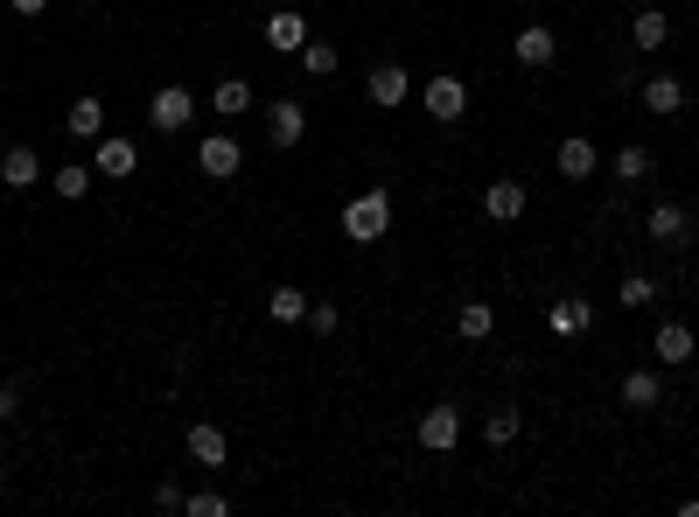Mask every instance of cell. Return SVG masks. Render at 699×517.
I'll return each instance as SVG.
<instances>
[{
  "label": "cell",
  "instance_id": "1",
  "mask_svg": "<svg viewBox=\"0 0 699 517\" xmlns=\"http://www.w3.org/2000/svg\"><path fill=\"white\" fill-rule=\"evenodd\" d=\"M392 232V189H357L343 203V238L350 245H377Z\"/></svg>",
  "mask_w": 699,
  "mask_h": 517
},
{
  "label": "cell",
  "instance_id": "2",
  "mask_svg": "<svg viewBox=\"0 0 699 517\" xmlns=\"http://www.w3.org/2000/svg\"><path fill=\"white\" fill-rule=\"evenodd\" d=\"M91 168H99L105 182H126V176H140V147L126 141V133H99V141H91Z\"/></svg>",
  "mask_w": 699,
  "mask_h": 517
},
{
  "label": "cell",
  "instance_id": "3",
  "mask_svg": "<svg viewBox=\"0 0 699 517\" xmlns=\"http://www.w3.org/2000/svg\"><path fill=\"white\" fill-rule=\"evenodd\" d=\"M147 120H155V133H189V120H196V91H189V85H161L155 99H147Z\"/></svg>",
  "mask_w": 699,
  "mask_h": 517
},
{
  "label": "cell",
  "instance_id": "4",
  "mask_svg": "<svg viewBox=\"0 0 699 517\" xmlns=\"http://www.w3.org/2000/svg\"><path fill=\"white\" fill-rule=\"evenodd\" d=\"M420 105H427L433 126H455L462 112H469V85H462V78H427V85H420Z\"/></svg>",
  "mask_w": 699,
  "mask_h": 517
},
{
  "label": "cell",
  "instance_id": "5",
  "mask_svg": "<svg viewBox=\"0 0 699 517\" xmlns=\"http://www.w3.org/2000/svg\"><path fill=\"white\" fill-rule=\"evenodd\" d=\"M196 168L211 182H232L238 168H245V147H238V133H203V147H196Z\"/></svg>",
  "mask_w": 699,
  "mask_h": 517
},
{
  "label": "cell",
  "instance_id": "6",
  "mask_svg": "<svg viewBox=\"0 0 699 517\" xmlns=\"http://www.w3.org/2000/svg\"><path fill=\"white\" fill-rule=\"evenodd\" d=\"M182 454H189L196 469H224V462H232V440H224L217 419H196V427L182 434Z\"/></svg>",
  "mask_w": 699,
  "mask_h": 517
},
{
  "label": "cell",
  "instance_id": "7",
  "mask_svg": "<svg viewBox=\"0 0 699 517\" xmlns=\"http://www.w3.org/2000/svg\"><path fill=\"white\" fill-rule=\"evenodd\" d=\"M267 141L280 147V155L301 147V141H308V112H301L294 99H273V105H267Z\"/></svg>",
  "mask_w": 699,
  "mask_h": 517
},
{
  "label": "cell",
  "instance_id": "8",
  "mask_svg": "<svg viewBox=\"0 0 699 517\" xmlns=\"http://www.w3.org/2000/svg\"><path fill=\"white\" fill-rule=\"evenodd\" d=\"M259 35H267V49H280V56H301V49H308V14H294V8H273V14H267V29H259Z\"/></svg>",
  "mask_w": 699,
  "mask_h": 517
},
{
  "label": "cell",
  "instance_id": "9",
  "mask_svg": "<svg viewBox=\"0 0 699 517\" xmlns=\"http://www.w3.org/2000/svg\"><path fill=\"white\" fill-rule=\"evenodd\" d=\"M413 434H420V448H427V454H448V448L462 440V413H455V406H427Z\"/></svg>",
  "mask_w": 699,
  "mask_h": 517
},
{
  "label": "cell",
  "instance_id": "10",
  "mask_svg": "<svg viewBox=\"0 0 699 517\" xmlns=\"http://www.w3.org/2000/svg\"><path fill=\"white\" fill-rule=\"evenodd\" d=\"M553 168H560L566 182H588L595 168H601V155H595V141H588V133H566V141L553 147Z\"/></svg>",
  "mask_w": 699,
  "mask_h": 517
},
{
  "label": "cell",
  "instance_id": "11",
  "mask_svg": "<svg viewBox=\"0 0 699 517\" xmlns=\"http://www.w3.org/2000/svg\"><path fill=\"white\" fill-rule=\"evenodd\" d=\"M553 56H560V35L545 29V22H525L518 29V64L525 70H553Z\"/></svg>",
  "mask_w": 699,
  "mask_h": 517
},
{
  "label": "cell",
  "instance_id": "12",
  "mask_svg": "<svg viewBox=\"0 0 699 517\" xmlns=\"http://www.w3.org/2000/svg\"><path fill=\"white\" fill-rule=\"evenodd\" d=\"M651 357H657V363H692V357H699V336L686 329V322H657Z\"/></svg>",
  "mask_w": 699,
  "mask_h": 517
},
{
  "label": "cell",
  "instance_id": "13",
  "mask_svg": "<svg viewBox=\"0 0 699 517\" xmlns=\"http://www.w3.org/2000/svg\"><path fill=\"white\" fill-rule=\"evenodd\" d=\"M545 329H553V336H588L595 329V301H553V308H545Z\"/></svg>",
  "mask_w": 699,
  "mask_h": 517
},
{
  "label": "cell",
  "instance_id": "14",
  "mask_svg": "<svg viewBox=\"0 0 699 517\" xmlns=\"http://www.w3.org/2000/svg\"><path fill=\"white\" fill-rule=\"evenodd\" d=\"M525 203H532V196H525V182H511V176L483 189V210H489L497 224H518V217H525Z\"/></svg>",
  "mask_w": 699,
  "mask_h": 517
},
{
  "label": "cell",
  "instance_id": "15",
  "mask_svg": "<svg viewBox=\"0 0 699 517\" xmlns=\"http://www.w3.org/2000/svg\"><path fill=\"white\" fill-rule=\"evenodd\" d=\"M644 232H651L657 245H686V238H692V217H686V210H678V203H651Z\"/></svg>",
  "mask_w": 699,
  "mask_h": 517
},
{
  "label": "cell",
  "instance_id": "16",
  "mask_svg": "<svg viewBox=\"0 0 699 517\" xmlns=\"http://www.w3.org/2000/svg\"><path fill=\"white\" fill-rule=\"evenodd\" d=\"M406 85H413V78H406L399 64H377L371 78H364V91H371V105H385V112H392V105H406Z\"/></svg>",
  "mask_w": 699,
  "mask_h": 517
},
{
  "label": "cell",
  "instance_id": "17",
  "mask_svg": "<svg viewBox=\"0 0 699 517\" xmlns=\"http://www.w3.org/2000/svg\"><path fill=\"white\" fill-rule=\"evenodd\" d=\"M0 182H8V189H35V182H43L35 147H8V155H0Z\"/></svg>",
  "mask_w": 699,
  "mask_h": 517
},
{
  "label": "cell",
  "instance_id": "18",
  "mask_svg": "<svg viewBox=\"0 0 699 517\" xmlns=\"http://www.w3.org/2000/svg\"><path fill=\"white\" fill-rule=\"evenodd\" d=\"M657 398H665L657 371H622V406L630 413H657Z\"/></svg>",
  "mask_w": 699,
  "mask_h": 517
},
{
  "label": "cell",
  "instance_id": "19",
  "mask_svg": "<svg viewBox=\"0 0 699 517\" xmlns=\"http://www.w3.org/2000/svg\"><path fill=\"white\" fill-rule=\"evenodd\" d=\"M644 105H651V112H686V78H672V70L644 78Z\"/></svg>",
  "mask_w": 699,
  "mask_h": 517
},
{
  "label": "cell",
  "instance_id": "20",
  "mask_svg": "<svg viewBox=\"0 0 699 517\" xmlns=\"http://www.w3.org/2000/svg\"><path fill=\"white\" fill-rule=\"evenodd\" d=\"M489 329H497V308H489V301H462L455 308V336L462 342H489Z\"/></svg>",
  "mask_w": 699,
  "mask_h": 517
},
{
  "label": "cell",
  "instance_id": "21",
  "mask_svg": "<svg viewBox=\"0 0 699 517\" xmlns=\"http://www.w3.org/2000/svg\"><path fill=\"white\" fill-rule=\"evenodd\" d=\"M630 43H636V49H665V43H672V14H657V8L630 14Z\"/></svg>",
  "mask_w": 699,
  "mask_h": 517
},
{
  "label": "cell",
  "instance_id": "22",
  "mask_svg": "<svg viewBox=\"0 0 699 517\" xmlns=\"http://www.w3.org/2000/svg\"><path fill=\"white\" fill-rule=\"evenodd\" d=\"M651 168H657V155L644 141H622L616 147V182H651Z\"/></svg>",
  "mask_w": 699,
  "mask_h": 517
},
{
  "label": "cell",
  "instance_id": "23",
  "mask_svg": "<svg viewBox=\"0 0 699 517\" xmlns=\"http://www.w3.org/2000/svg\"><path fill=\"white\" fill-rule=\"evenodd\" d=\"M211 105L224 112V120H245V112H252V78H217Z\"/></svg>",
  "mask_w": 699,
  "mask_h": 517
},
{
  "label": "cell",
  "instance_id": "24",
  "mask_svg": "<svg viewBox=\"0 0 699 517\" xmlns=\"http://www.w3.org/2000/svg\"><path fill=\"white\" fill-rule=\"evenodd\" d=\"M91 182H99V168H84V161H64V168H56V176H49V189H56V196H64V203L91 196Z\"/></svg>",
  "mask_w": 699,
  "mask_h": 517
},
{
  "label": "cell",
  "instance_id": "25",
  "mask_svg": "<svg viewBox=\"0 0 699 517\" xmlns=\"http://www.w3.org/2000/svg\"><path fill=\"white\" fill-rule=\"evenodd\" d=\"M518 427H525V419H518V406H489V419H483V440H489V448H511V440H518Z\"/></svg>",
  "mask_w": 699,
  "mask_h": 517
},
{
  "label": "cell",
  "instance_id": "26",
  "mask_svg": "<svg viewBox=\"0 0 699 517\" xmlns=\"http://www.w3.org/2000/svg\"><path fill=\"white\" fill-rule=\"evenodd\" d=\"M99 133H105V105L78 99V105H70V141H99Z\"/></svg>",
  "mask_w": 699,
  "mask_h": 517
},
{
  "label": "cell",
  "instance_id": "27",
  "mask_svg": "<svg viewBox=\"0 0 699 517\" xmlns=\"http://www.w3.org/2000/svg\"><path fill=\"white\" fill-rule=\"evenodd\" d=\"M267 315H273V322H308V294H301V286H273V294H267Z\"/></svg>",
  "mask_w": 699,
  "mask_h": 517
},
{
  "label": "cell",
  "instance_id": "28",
  "mask_svg": "<svg viewBox=\"0 0 699 517\" xmlns=\"http://www.w3.org/2000/svg\"><path fill=\"white\" fill-rule=\"evenodd\" d=\"M616 301H622V308H651V301H657V280H651V273H622Z\"/></svg>",
  "mask_w": 699,
  "mask_h": 517
},
{
  "label": "cell",
  "instance_id": "29",
  "mask_svg": "<svg viewBox=\"0 0 699 517\" xmlns=\"http://www.w3.org/2000/svg\"><path fill=\"white\" fill-rule=\"evenodd\" d=\"M182 517H232V496H217V490H189Z\"/></svg>",
  "mask_w": 699,
  "mask_h": 517
},
{
  "label": "cell",
  "instance_id": "30",
  "mask_svg": "<svg viewBox=\"0 0 699 517\" xmlns=\"http://www.w3.org/2000/svg\"><path fill=\"white\" fill-rule=\"evenodd\" d=\"M301 70H308V78H336V49L308 35V49H301Z\"/></svg>",
  "mask_w": 699,
  "mask_h": 517
},
{
  "label": "cell",
  "instance_id": "31",
  "mask_svg": "<svg viewBox=\"0 0 699 517\" xmlns=\"http://www.w3.org/2000/svg\"><path fill=\"white\" fill-rule=\"evenodd\" d=\"M308 329H323V336H336V329H343V315H336L329 301H308Z\"/></svg>",
  "mask_w": 699,
  "mask_h": 517
},
{
  "label": "cell",
  "instance_id": "32",
  "mask_svg": "<svg viewBox=\"0 0 699 517\" xmlns=\"http://www.w3.org/2000/svg\"><path fill=\"white\" fill-rule=\"evenodd\" d=\"M182 504H189L182 483H161V490H155V510H182Z\"/></svg>",
  "mask_w": 699,
  "mask_h": 517
},
{
  "label": "cell",
  "instance_id": "33",
  "mask_svg": "<svg viewBox=\"0 0 699 517\" xmlns=\"http://www.w3.org/2000/svg\"><path fill=\"white\" fill-rule=\"evenodd\" d=\"M14 413H22V392H14L8 378H0V419H14Z\"/></svg>",
  "mask_w": 699,
  "mask_h": 517
},
{
  "label": "cell",
  "instance_id": "34",
  "mask_svg": "<svg viewBox=\"0 0 699 517\" xmlns=\"http://www.w3.org/2000/svg\"><path fill=\"white\" fill-rule=\"evenodd\" d=\"M8 8H14V14H29V22H35V14H49V0H8Z\"/></svg>",
  "mask_w": 699,
  "mask_h": 517
},
{
  "label": "cell",
  "instance_id": "35",
  "mask_svg": "<svg viewBox=\"0 0 699 517\" xmlns=\"http://www.w3.org/2000/svg\"><path fill=\"white\" fill-rule=\"evenodd\" d=\"M0 483H8V462H0Z\"/></svg>",
  "mask_w": 699,
  "mask_h": 517
},
{
  "label": "cell",
  "instance_id": "36",
  "mask_svg": "<svg viewBox=\"0 0 699 517\" xmlns=\"http://www.w3.org/2000/svg\"><path fill=\"white\" fill-rule=\"evenodd\" d=\"M692 294H699V280H692Z\"/></svg>",
  "mask_w": 699,
  "mask_h": 517
}]
</instances>
